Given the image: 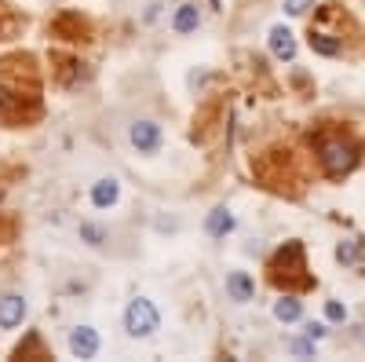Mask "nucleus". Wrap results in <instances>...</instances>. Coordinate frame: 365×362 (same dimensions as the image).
Masks as SVG:
<instances>
[{
	"instance_id": "14",
	"label": "nucleus",
	"mask_w": 365,
	"mask_h": 362,
	"mask_svg": "<svg viewBox=\"0 0 365 362\" xmlns=\"http://www.w3.org/2000/svg\"><path fill=\"white\" fill-rule=\"evenodd\" d=\"M274 318H278V322H299L303 318V304L289 293V296H282L278 304H274Z\"/></svg>"
},
{
	"instance_id": "13",
	"label": "nucleus",
	"mask_w": 365,
	"mask_h": 362,
	"mask_svg": "<svg viewBox=\"0 0 365 362\" xmlns=\"http://www.w3.org/2000/svg\"><path fill=\"white\" fill-rule=\"evenodd\" d=\"M117 198H120V183H117V179H99V183L91 187V201H96L99 208L117 205Z\"/></svg>"
},
{
	"instance_id": "22",
	"label": "nucleus",
	"mask_w": 365,
	"mask_h": 362,
	"mask_svg": "<svg viewBox=\"0 0 365 362\" xmlns=\"http://www.w3.org/2000/svg\"><path fill=\"white\" fill-rule=\"evenodd\" d=\"M307 337H314V341L325 337V326H322V322H311V326H307Z\"/></svg>"
},
{
	"instance_id": "3",
	"label": "nucleus",
	"mask_w": 365,
	"mask_h": 362,
	"mask_svg": "<svg viewBox=\"0 0 365 362\" xmlns=\"http://www.w3.org/2000/svg\"><path fill=\"white\" fill-rule=\"evenodd\" d=\"M158 326H161V315L154 308V300H146V296H135L132 304L125 308V329H128V337L143 341L150 333H158Z\"/></svg>"
},
{
	"instance_id": "23",
	"label": "nucleus",
	"mask_w": 365,
	"mask_h": 362,
	"mask_svg": "<svg viewBox=\"0 0 365 362\" xmlns=\"http://www.w3.org/2000/svg\"><path fill=\"white\" fill-rule=\"evenodd\" d=\"M0 15H4V4H0Z\"/></svg>"
},
{
	"instance_id": "2",
	"label": "nucleus",
	"mask_w": 365,
	"mask_h": 362,
	"mask_svg": "<svg viewBox=\"0 0 365 362\" xmlns=\"http://www.w3.org/2000/svg\"><path fill=\"white\" fill-rule=\"evenodd\" d=\"M314 150H318V161H322L325 176H332V179L347 176L358 165V143L347 139L344 132H322L314 139Z\"/></svg>"
},
{
	"instance_id": "6",
	"label": "nucleus",
	"mask_w": 365,
	"mask_h": 362,
	"mask_svg": "<svg viewBox=\"0 0 365 362\" xmlns=\"http://www.w3.org/2000/svg\"><path fill=\"white\" fill-rule=\"evenodd\" d=\"M267 44H270V55L282 59V63H292L296 59V37H292V29H285V26H274L267 34Z\"/></svg>"
},
{
	"instance_id": "16",
	"label": "nucleus",
	"mask_w": 365,
	"mask_h": 362,
	"mask_svg": "<svg viewBox=\"0 0 365 362\" xmlns=\"http://www.w3.org/2000/svg\"><path fill=\"white\" fill-rule=\"evenodd\" d=\"M361 256V241L358 238H347V241H340V246H336V260L340 263H354Z\"/></svg>"
},
{
	"instance_id": "15",
	"label": "nucleus",
	"mask_w": 365,
	"mask_h": 362,
	"mask_svg": "<svg viewBox=\"0 0 365 362\" xmlns=\"http://www.w3.org/2000/svg\"><path fill=\"white\" fill-rule=\"evenodd\" d=\"M311 48L318 55H340V41L329 37V34H314V29H311Z\"/></svg>"
},
{
	"instance_id": "17",
	"label": "nucleus",
	"mask_w": 365,
	"mask_h": 362,
	"mask_svg": "<svg viewBox=\"0 0 365 362\" xmlns=\"http://www.w3.org/2000/svg\"><path fill=\"white\" fill-rule=\"evenodd\" d=\"M29 355H34V358H48V355L41 351V337H37V333H29V337H26V344H19V348H15V358H29Z\"/></svg>"
},
{
	"instance_id": "9",
	"label": "nucleus",
	"mask_w": 365,
	"mask_h": 362,
	"mask_svg": "<svg viewBox=\"0 0 365 362\" xmlns=\"http://www.w3.org/2000/svg\"><path fill=\"white\" fill-rule=\"evenodd\" d=\"M55 34L58 37H66V41H84L88 37V22L81 19V15H73V11H66L63 19H55Z\"/></svg>"
},
{
	"instance_id": "8",
	"label": "nucleus",
	"mask_w": 365,
	"mask_h": 362,
	"mask_svg": "<svg viewBox=\"0 0 365 362\" xmlns=\"http://www.w3.org/2000/svg\"><path fill=\"white\" fill-rule=\"evenodd\" d=\"M22 318H26V300L19 293H8L0 300V329H15L22 326Z\"/></svg>"
},
{
	"instance_id": "20",
	"label": "nucleus",
	"mask_w": 365,
	"mask_h": 362,
	"mask_svg": "<svg viewBox=\"0 0 365 362\" xmlns=\"http://www.w3.org/2000/svg\"><path fill=\"white\" fill-rule=\"evenodd\" d=\"M314 0H285V15H303Z\"/></svg>"
},
{
	"instance_id": "7",
	"label": "nucleus",
	"mask_w": 365,
	"mask_h": 362,
	"mask_svg": "<svg viewBox=\"0 0 365 362\" xmlns=\"http://www.w3.org/2000/svg\"><path fill=\"white\" fill-rule=\"evenodd\" d=\"M70 351L77 358H96L99 355V333L91 326H77L73 333H70Z\"/></svg>"
},
{
	"instance_id": "11",
	"label": "nucleus",
	"mask_w": 365,
	"mask_h": 362,
	"mask_svg": "<svg viewBox=\"0 0 365 362\" xmlns=\"http://www.w3.org/2000/svg\"><path fill=\"white\" fill-rule=\"evenodd\" d=\"M205 231L212 234V238H227L230 231H234V213H230V208H212V213H208V220H205Z\"/></svg>"
},
{
	"instance_id": "19",
	"label": "nucleus",
	"mask_w": 365,
	"mask_h": 362,
	"mask_svg": "<svg viewBox=\"0 0 365 362\" xmlns=\"http://www.w3.org/2000/svg\"><path fill=\"white\" fill-rule=\"evenodd\" d=\"M289 351H292V355H299V358H311V355H314V337H311V341H292V344H289Z\"/></svg>"
},
{
	"instance_id": "10",
	"label": "nucleus",
	"mask_w": 365,
	"mask_h": 362,
	"mask_svg": "<svg viewBox=\"0 0 365 362\" xmlns=\"http://www.w3.org/2000/svg\"><path fill=\"white\" fill-rule=\"evenodd\" d=\"M227 293H230V300L245 304V300H252L256 286H252V278L245 275V271H230V275H227Z\"/></svg>"
},
{
	"instance_id": "18",
	"label": "nucleus",
	"mask_w": 365,
	"mask_h": 362,
	"mask_svg": "<svg viewBox=\"0 0 365 362\" xmlns=\"http://www.w3.org/2000/svg\"><path fill=\"white\" fill-rule=\"evenodd\" d=\"M325 318L329 322H344L347 318V308L340 304V300H329V304H325Z\"/></svg>"
},
{
	"instance_id": "1",
	"label": "nucleus",
	"mask_w": 365,
	"mask_h": 362,
	"mask_svg": "<svg viewBox=\"0 0 365 362\" xmlns=\"http://www.w3.org/2000/svg\"><path fill=\"white\" fill-rule=\"evenodd\" d=\"M41 114V81L29 55L0 59V121H19Z\"/></svg>"
},
{
	"instance_id": "21",
	"label": "nucleus",
	"mask_w": 365,
	"mask_h": 362,
	"mask_svg": "<svg viewBox=\"0 0 365 362\" xmlns=\"http://www.w3.org/2000/svg\"><path fill=\"white\" fill-rule=\"evenodd\" d=\"M81 238H88V246H103V231L99 227H81Z\"/></svg>"
},
{
	"instance_id": "5",
	"label": "nucleus",
	"mask_w": 365,
	"mask_h": 362,
	"mask_svg": "<svg viewBox=\"0 0 365 362\" xmlns=\"http://www.w3.org/2000/svg\"><path fill=\"white\" fill-rule=\"evenodd\" d=\"M128 139H132V146L139 150V154H154V150L161 146V125H154V121H135V125L128 129Z\"/></svg>"
},
{
	"instance_id": "4",
	"label": "nucleus",
	"mask_w": 365,
	"mask_h": 362,
	"mask_svg": "<svg viewBox=\"0 0 365 362\" xmlns=\"http://www.w3.org/2000/svg\"><path fill=\"white\" fill-rule=\"evenodd\" d=\"M296 271H303V246L299 241H285V246L274 253L270 260V278L274 282H285V286H307L303 278H296Z\"/></svg>"
},
{
	"instance_id": "12",
	"label": "nucleus",
	"mask_w": 365,
	"mask_h": 362,
	"mask_svg": "<svg viewBox=\"0 0 365 362\" xmlns=\"http://www.w3.org/2000/svg\"><path fill=\"white\" fill-rule=\"evenodd\" d=\"M197 22H201L197 4H182V8H175V15H172V29H175V34H194Z\"/></svg>"
}]
</instances>
